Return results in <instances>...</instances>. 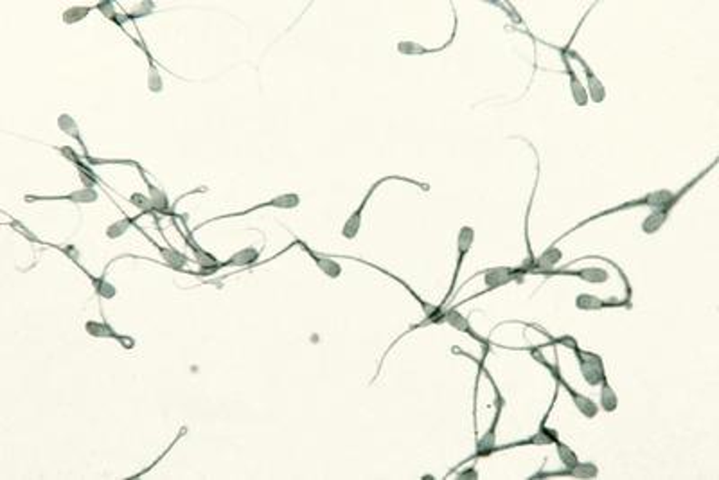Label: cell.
<instances>
[{"instance_id": "836d02e7", "label": "cell", "mask_w": 719, "mask_h": 480, "mask_svg": "<svg viewBox=\"0 0 719 480\" xmlns=\"http://www.w3.org/2000/svg\"><path fill=\"white\" fill-rule=\"evenodd\" d=\"M77 175H80L81 184L85 185L86 189H94L95 184H99V178L95 176L94 171H85V169H77Z\"/></svg>"}, {"instance_id": "7402d4cb", "label": "cell", "mask_w": 719, "mask_h": 480, "mask_svg": "<svg viewBox=\"0 0 719 480\" xmlns=\"http://www.w3.org/2000/svg\"><path fill=\"white\" fill-rule=\"evenodd\" d=\"M259 257L261 250H257L256 247H247L234 252L227 261H221V266H223V270L229 268V266H232V268H245V266L252 268L259 261Z\"/></svg>"}, {"instance_id": "8d00e7d4", "label": "cell", "mask_w": 719, "mask_h": 480, "mask_svg": "<svg viewBox=\"0 0 719 480\" xmlns=\"http://www.w3.org/2000/svg\"><path fill=\"white\" fill-rule=\"evenodd\" d=\"M59 250L65 254V256L68 257V259L74 263L76 266H80V254H77L76 247H72V245H67V247H59Z\"/></svg>"}, {"instance_id": "d6a6232c", "label": "cell", "mask_w": 719, "mask_h": 480, "mask_svg": "<svg viewBox=\"0 0 719 480\" xmlns=\"http://www.w3.org/2000/svg\"><path fill=\"white\" fill-rule=\"evenodd\" d=\"M128 202H130L131 205L137 207L140 212H146V214H153V212H155V209H153L151 200H149L148 194L133 193L130 198H128Z\"/></svg>"}, {"instance_id": "277c9868", "label": "cell", "mask_w": 719, "mask_h": 480, "mask_svg": "<svg viewBox=\"0 0 719 480\" xmlns=\"http://www.w3.org/2000/svg\"><path fill=\"white\" fill-rule=\"evenodd\" d=\"M389 180H401V182H410V184L413 185H421L422 189H428V185L421 184V182H418V180H412V178H404V176H398V175H392V176H383V178L376 180L371 187H368L367 194H365L364 198H362V202H360V205L356 207L355 212L349 216L346 220V223H344V227H342V236L346 239H355L356 238V234L360 232V227H362V216H364V211H365V207H367L368 200L373 198V194L376 193V189L380 187L382 184H385V182H389Z\"/></svg>"}, {"instance_id": "484cf974", "label": "cell", "mask_w": 719, "mask_h": 480, "mask_svg": "<svg viewBox=\"0 0 719 480\" xmlns=\"http://www.w3.org/2000/svg\"><path fill=\"white\" fill-rule=\"evenodd\" d=\"M77 268H80L81 272H83V274H85L86 277L90 279V283H92V286H94L95 295L101 297V299H113V297L117 295V288L113 286L112 283H108L106 279H104L106 272H104V274L101 275V277H95V275H92V274H90V272H86V270L83 268V266H81V265L77 266Z\"/></svg>"}, {"instance_id": "ac0fdd59", "label": "cell", "mask_w": 719, "mask_h": 480, "mask_svg": "<svg viewBox=\"0 0 719 480\" xmlns=\"http://www.w3.org/2000/svg\"><path fill=\"white\" fill-rule=\"evenodd\" d=\"M575 306L583 311H597L604 310V308H628V301H619V299H599L595 295H590V293H581V295L575 297Z\"/></svg>"}, {"instance_id": "1f68e13d", "label": "cell", "mask_w": 719, "mask_h": 480, "mask_svg": "<svg viewBox=\"0 0 719 480\" xmlns=\"http://www.w3.org/2000/svg\"><path fill=\"white\" fill-rule=\"evenodd\" d=\"M148 89L151 90L153 94H160L162 90H164V81H162V76H160V72H158V67H157V63H155V59H148Z\"/></svg>"}, {"instance_id": "3957f363", "label": "cell", "mask_w": 719, "mask_h": 480, "mask_svg": "<svg viewBox=\"0 0 719 480\" xmlns=\"http://www.w3.org/2000/svg\"><path fill=\"white\" fill-rule=\"evenodd\" d=\"M676 196H678V193L674 194V193H671V191H667V189H660V191H653V193L646 194V196H642V198H637V200H628V202L620 203V205H615V207H611V209H606V211L597 212L595 216H590V218H586V220H583L581 223L575 225L574 229H570L568 232L563 234L561 238H557L552 245H556L557 241H561V239L566 238L568 234H572L574 230L581 229V227H584V225L590 223V221L599 220V218H602V216H610V214H613V212L628 211V209H637V207H651V209H656V207H662V205H665V203L673 202Z\"/></svg>"}, {"instance_id": "8992f818", "label": "cell", "mask_w": 719, "mask_h": 480, "mask_svg": "<svg viewBox=\"0 0 719 480\" xmlns=\"http://www.w3.org/2000/svg\"><path fill=\"white\" fill-rule=\"evenodd\" d=\"M175 227H176V230H178L180 236H182V239H184L185 245H187V247L191 248V252H193V256H194V259H196V263L200 265V272H193V275H198V277H209V275H214V274H218L220 270H223V266H221V261L218 259V257L212 256L211 252L203 250V248L200 247L196 241H194L193 230L187 229V234H185L176 223H175Z\"/></svg>"}, {"instance_id": "9c48e42d", "label": "cell", "mask_w": 719, "mask_h": 480, "mask_svg": "<svg viewBox=\"0 0 719 480\" xmlns=\"http://www.w3.org/2000/svg\"><path fill=\"white\" fill-rule=\"evenodd\" d=\"M556 400H557V391H556V394H554V400H552V403H550V407H548L547 414H545L543 419H541V423H539L538 432H536L534 436H530L529 439H523V441H516V443H511V445L496 446V452H502V450L514 448V446H529V445H534V446H545V445H554V443H556V441H559V436H557V432H556V430H552V428H548V427H547V421H548V418H550V412H552L554 405H556Z\"/></svg>"}, {"instance_id": "6da1fadb", "label": "cell", "mask_w": 719, "mask_h": 480, "mask_svg": "<svg viewBox=\"0 0 719 480\" xmlns=\"http://www.w3.org/2000/svg\"><path fill=\"white\" fill-rule=\"evenodd\" d=\"M534 329H538V331H541L543 335H547V338L550 340L548 342L550 346H556V344H559V346H565V347H568V349L574 351L575 358H577V362H579L581 374H583L584 382L588 383L590 387L599 385L602 378L606 376V369H604V362H602L601 356L595 355V353H592V351L581 349V347L577 346V340H575L574 337H568V335H565V337L554 338V337H550L547 331H543V329L539 328V326H534Z\"/></svg>"}, {"instance_id": "52a82bcc", "label": "cell", "mask_w": 719, "mask_h": 480, "mask_svg": "<svg viewBox=\"0 0 719 480\" xmlns=\"http://www.w3.org/2000/svg\"><path fill=\"white\" fill-rule=\"evenodd\" d=\"M299 205H301V196H299V194H297V193H284V194H279V196L272 198V200H268V202L257 203V205L250 207V209H245V211L230 212V214L218 216V218H212V220L203 221V223H200V225H198V227H194V230L202 229V227H205L207 223H214V221H220V220H229V218H238V216L252 214V212L259 211V209H268V207H274V209H297V207H299ZM194 230H193V232H194Z\"/></svg>"}, {"instance_id": "83f0119b", "label": "cell", "mask_w": 719, "mask_h": 480, "mask_svg": "<svg viewBox=\"0 0 719 480\" xmlns=\"http://www.w3.org/2000/svg\"><path fill=\"white\" fill-rule=\"evenodd\" d=\"M144 214H146V212H139V214L131 216V218H122V220L115 221V223H112V225H110V227H106L108 239L121 238L122 234H124L126 230L130 229V227H133V225L137 223V221H139Z\"/></svg>"}, {"instance_id": "7c38bea8", "label": "cell", "mask_w": 719, "mask_h": 480, "mask_svg": "<svg viewBox=\"0 0 719 480\" xmlns=\"http://www.w3.org/2000/svg\"><path fill=\"white\" fill-rule=\"evenodd\" d=\"M85 331L88 333L90 337H94V338H112V340L119 342L124 349H133L135 347V340L131 337H128V335H121V333H117L115 329L110 326L108 322H104V320H86L85 322Z\"/></svg>"}, {"instance_id": "44dd1931", "label": "cell", "mask_w": 719, "mask_h": 480, "mask_svg": "<svg viewBox=\"0 0 719 480\" xmlns=\"http://www.w3.org/2000/svg\"><path fill=\"white\" fill-rule=\"evenodd\" d=\"M559 53H561V59H563V63H565L566 74H568V77H570V90H572V98H574V103L577 104V107H586L590 101L588 92H586V89H584L583 83L579 81V77L575 76V71L572 68L570 59H568V56H566L565 50L559 49Z\"/></svg>"}, {"instance_id": "f1b7e54d", "label": "cell", "mask_w": 719, "mask_h": 480, "mask_svg": "<svg viewBox=\"0 0 719 480\" xmlns=\"http://www.w3.org/2000/svg\"><path fill=\"white\" fill-rule=\"evenodd\" d=\"M445 49H446V45H442V47H437V49H427V47H422V45L415 44V41H412V40L400 41V44H398V50H400L401 54H407V56H415V54H436V53H439V50H445Z\"/></svg>"}, {"instance_id": "8fae6325", "label": "cell", "mask_w": 719, "mask_h": 480, "mask_svg": "<svg viewBox=\"0 0 719 480\" xmlns=\"http://www.w3.org/2000/svg\"><path fill=\"white\" fill-rule=\"evenodd\" d=\"M570 44L572 40L568 41V45L566 47H563V50L566 53V56H570V58L577 59V62L581 63V67H583L584 71V76H586V81H588V99L590 101H593V103H602L604 99H606V89H604V85H602V81L599 80L597 76H595V72L590 68V65L583 59V56H581L577 50H572L570 49Z\"/></svg>"}, {"instance_id": "d4e9b609", "label": "cell", "mask_w": 719, "mask_h": 480, "mask_svg": "<svg viewBox=\"0 0 719 480\" xmlns=\"http://www.w3.org/2000/svg\"><path fill=\"white\" fill-rule=\"evenodd\" d=\"M58 128L63 131V133H67L68 137H72V139L80 144L81 148H83V157H88V149H86V144H85V140H83V137H81L80 126H77V122L74 117L68 116V113H62V116L58 117Z\"/></svg>"}, {"instance_id": "5b68a950", "label": "cell", "mask_w": 719, "mask_h": 480, "mask_svg": "<svg viewBox=\"0 0 719 480\" xmlns=\"http://www.w3.org/2000/svg\"><path fill=\"white\" fill-rule=\"evenodd\" d=\"M709 171H710V167H709V169H705V171H701V173H700V175L696 176V178L691 180V182H689V184H685V187L680 189V191H678V196L674 198L673 202L665 203V205L656 207V209H653L651 214L647 216L646 220L642 221V232H644V234H655V232H658V230L662 229V225H664L665 221H667V218H669L671 211H673V207L676 205V203H678L680 200H682V196H685V194H687L689 191H691V189L694 187V185H696L698 182H700V180L707 175V173H709Z\"/></svg>"}, {"instance_id": "5bb4252c", "label": "cell", "mask_w": 719, "mask_h": 480, "mask_svg": "<svg viewBox=\"0 0 719 480\" xmlns=\"http://www.w3.org/2000/svg\"><path fill=\"white\" fill-rule=\"evenodd\" d=\"M554 477H570V479H597L599 468L593 463H577L563 472H539L530 479H554Z\"/></svg>"}, {"instance_id": "cb8c5ba5", "label": "cell", "mask_w": 719, "mask_h": 480, "mask_svg": "<svg viewBox=\"0 0 719 480\" xmlns=\"http://www.w3.org/2000/svg\"><path fill=\"white\" fill-rule=\"evenodd\" d=\"M151 241V239H149ZM153 243V247L157 248L158 252L162 254V257H164V261H166V265L169 266V268L176 270V272H184V266L187 265L189 257L185 256V254H182V252H178L176 248H173L171 245H167V247H160V245H157L155 241Z\"/></svg>"}, {"instance_id": "e575fe53", "label": "cell", "mask_w": 719, "mask_h": 480, "mask_svg": "<svg viewBox=\"0 0 719 480\" xmlns=\"http://www.w3.org/2000/svg\"><path fill=\"white\" fill-rule=\"evenodd\" d=\"M95 9H99L101 13L104 15V17L108 18V20H113V18L117 17V13L119 11H115V4H113L112 0H106V2H99L97 6H95Z\"/></svg>"}, {"instance_id": "f546056e", "label": "cell", "mask_w": 719, "mask_h": 480, "mask_svg": "<svg viewBox=\"0 0 719 480\" xmlns=\"http://www.w3.org/2000/svg\"><path fill=\"white\" fill-rule=\"evenodd\" d=\"M554 446H556L557 457H559V461H561V464L565 468H570V466H574V464L579 463V457H577V454H575L574 450H572L570 446L566 445V443H563L561 439L556 441V443H554Z\"/></svg>"}, {"instance_id": "d590c367", "label": "cell", "mask_w": 719, "mask_h": 480, "mask_svg": "<svg viewBox=\"0 0 719 480\" xmlns=\"http://www.w3.org/2000/svg\"><path fill=\"white\" fill-rule=\"evenodd\" d=\"M56 149H58V151L62 153L63 157L67 158V160H71L72 164H74V166H77V164H81V162L85 160V158L81 157V155H77V153L74 151V149H72L71 146H59V148H56Z\"/></svg>"}, {"instance_id": "30bf717a", "label": "cell", "mask_w": 719, "mask_h": 480, "mask_svg": "<svg viewBox=\"0 0 719 480\" xmlns=\"http://www.w3.org/2000/svg\"><path fill=\"white\" fill-rule=\"evenodd\" d=\"M473 241H475V230H473L469 225H464V227H460V230H458V236H457V265H455L454 277H451V284H449L448 293H446L445 301H442V304L440 306L448 304L449 297L455 293L458 274H460V268H463V263H464V259H466L467 252L471 250Z\"/></svg>"}, {"instance_id": "7a4b0ae2", "label": "cell", "mask_w": 719, "mask_h": 480, "mask_svg": "<svg viewBox=\"0 0 719 480\" xmlns=\"http://www.w3.org/2000/svg\"><path fill=\"white\" fill-rule=\"evenodd\" d=\"M527 351H529L530 355H532V358L538 362V364L543 365L545 369H547L548 373L552 374V378L556 380L557 387H563L566 392H568V396L572 398V401H574V405L577 407V410H579L581 414H583L584 418H588V419H593L595 416L599 414V405L595 403V401H592L590 398H586V396L579 394L577 391H574L572 389V385H568L566 383L565 378L561 376V373H559V362H557L556 358V364H548L547 358H545L543 355H541V347H527Z\"/></svg>"}, {"instance_id": "ffe728a7", "label": "cell", "mask_w": 719, "mask_h": 480, "mask_svg": "<svg viewBox=\"0 0 719 480\" xmlns=\"http://www.w3.org/2000/svg\"><path fill=\"white\" fill-rule=\"evenodd\" d=\"M135 167L139 169L140 176H142V180H144V184H146V187H148V196H149V200H151V205H153V209H155V212H160V214H173V212H171V203H169V198H167V194L164 193L162 189H158L157 185L149 182L148 176L144 175V169L139 166V164H135Z\"/></svg>"}, {"instance_id": "e0dca14e", "label": "cell", "mask_w": 719, "mask_h": 480, "mask_svg": "<svg viewBox=\"0 0 719 480\" xmlns=\"http://www.w3.org/2000/svg\"><path fill=\"white\" fill-rule=\"evenodd\" d=\"M295 245L297 247H301L302 250L308 254V256L311 257V261H313L315 265L319 266V270H322L324 274L328 275V277L331 279H337L340 277L342 275V266L338 261H335L333 257H328V256H322V254H319V252H315L311 250L308 245H306L304 241H301V239H295Z\"/></svg>"}, {"instance_id": "4fadbf2b", "label": "cell", "mask_w": 719, "mask_h": 480, "mask_svg": "<svg viewBox=\"0 0 719 480\" xmlns=\"http://www.w3.org/2000/svg\"><path fill=\"white\" fill-rule=\"evenodd\" d=\"M97 191L95 189H77L67 194H58V196H36V194H26L24 200L27 203L31 202H50V200H59V202H72V203H94L97 202Z\"/></svg>"}, {"instance_id": "9a60e30c", "label": "cell", "mask_w": 719, "mask_h": 480, "mask_svg": "<svg viewBox=\"0 0 719 480\" xmlns=\"http://www.w3.org/2000/svg\"><path fill=\"white\" fill-rule=\"evenodd\" d=\"M442 324H448L449 328L457 329V331H460V333H466V335H469V337H471V338H475L476 342H480V344L484 347L491 346V342H487V340H485V338H482L480 335H476V333L473 331L471 326H469V322H467L466 317H464L463 313H458V311H457V306H454V308H446V306H445Z\"/></svg>"}, {"instance_id": "4dcf8cb0", "label": "cell", "mask_w": 719, "mask_h": 480, "mask_svg": "<svg viewBox=\"0 0 719 480\" xmlns=\"http://www.w3.org/2000/svg\"><path fill=\"white\" fill-rule=\"evenodd\" d=\"M92 6H76V8H68L63 11V22L67 26H74V24L81 22L83 18H86L92 11Z\"/></svg>"}, {"instance_id": "2e32d148", "label": "cell", "mask_w": 719, "mask_h": 480, "mask_svg": "<svg viewBox=\"0 0 719 480\" xmlns=\"http://www.w3.org/2000/svg\"><path fill=\"white\" fill-rule=\"evenodd\" d=\"M502 410L503 409H496V412H494V418H493V423H491L489 430L485 432L484 436H482L480 439L476 441L475 455H473V457H475V459L489 457V455H493L494 452H496V446H498V445H496V427H498L500 416H502Z\"/></svg>"}, {"instance_id": "603a6c76", "label": "cell", "mask_w": 719, "mask_h": 480, "mask_svg": "<svg viewBox=\"0 0 719 480\" xmlns=\"http://www.w3.org/2000/svg\"><path fill=\"white\" fill-rule=\"evenodd\" d=\"M563 259V252L556 247V245H550L547 250L541 254L539 257H536L534 263H532V268H530L529 274H543L547 270H554V266Z\"/></svg>"}, {"instance_id": "4316f807", "label": "cell", "mask_w": 719, "mask_h": 480, "mask_svg": "<svg viewBox=\"0 0 719 480\" xmlns=\"http://www.w3.org/2000/svg\"><path fill=\"white\" fill-rule=\"evenodd\" d=\"M599 385H601V409L608 414L615 412L619 407V398H617V392L611 389L608 376L602 378Z\"/></svg>"}, {"instance_id": "d6986e66", "label": "cell", "mask_w": 719, "mask_h": 480, "mask_svg": "<svg viewBox=\"0 0 719 480\" xmlns=\"http://www.w3.org/2000/svg\"><path fill=\"white\" fill-rule=\"evenodd\" d=\"M541 275H570L579 277L586 283L601 284L608 281V272L604 268H581V270H547Z\"/></svg>"}, {"instance_id": "ba28073f", "label": "cell", "mask_w": 719, "mask_h": 480, "mask_svg": "<svg viewBox=\"0 0 719 480\" xmlns=\"http://www.w3.org/2000/svg\"><path fill=\"white\" fill-rule=\"evenodd\" d=\"M478 274L484 275L485 290L480 293H476V295L469 297V299H466V301H471V299H475V297H480L487 292H493V290H496V288L505 286V284L512 283V281L521 283L523 277H525V274L521 272L520 266H518V268H511V266H498V268L482 270V272H478Z\"/></svg>"}]
</instances>
